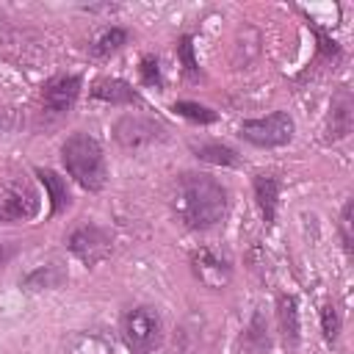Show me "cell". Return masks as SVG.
<instances>
[{
    "label": "cell",
    "instance_id": "cell-1",
    "mask_svg": "<svg viewBox=\"0 0 354 354\" xmlns=\"http://www.w3.org/2000/svg\"><path fill=\"white\" fill-rule=\"evenodd\" d=\"M174 213L191 230L216 227L227 213V191L207 174H183L171 196Z\"/></svg>",
    "mask_w": 354,
    "mask_h": 354
},
{
    "label": "cell",
    "instance_id": "cell-2",
    "mask_svg": "<svg viewBox=\"0 0 354 354\" xmlns=\"http://www.w3.org/2000/svg\"><path fill=\"white\" fill-rule=\"evenodd\" d=\"M61 160H64L69 177L86 191H100L108 180L102 147L88 133H72L61 147Z\"/></svg>",
    "mask_w": 354,
    "mask_h": 354
},
{
    "label": "cell",
    "instance_id": "cell-3",
    "mask_svg": "<svg viewBox=\"0 0 354 354\" xmlns=\"http://www.w3.org/2000/svg\"><path fill=\"white\" fill-rule=\"evenodd\" d=\"M122 337L130 354H149L160 340V318L152 307H133L122 318Z\"/></svg>",
    "mask_w": 354,
    "mask_h": 354
},
{
    "label": "cell",
    "instance_id": "cell-4",
    "mask_svg": "<svg viewBox=\"0 0 354 354\" xmlns=\"http://www.w3.org/2000/svg\"><path fill=\"white\" fill-rule=\"evenodd\" d=\"M39 213V191L22 180H6L0 185V224H11V221H28Z\"/></svg>",
    "mask_w": 354,
    "mask_h": 354
},
{
    "label": "cell",
    "instance_id": "cell-5",
    "mask_svg": "<svg viewBox=\"0 0 354 354\" xmlns=\"http://www.w3.org/2000/svg\"><path fill=\"white\" fill-rule=\"evenodd\" d=\"M241 138L254 147H282L293 138V119L285 111H274L263 119H246L241 124Z\"/></svg>",
    "mask_w": 354,
    "mask_h": 354
},
{
    "label": "cell",
    "instance_id": "cell-6",
    "mask_svg": "<svg viewBox=\"0 0 354 354\" xmlns=\"http://www.w3.org/2000/svg\"><path fill=\"white\" fill-rule=\"evenodd\" d=\"M113 136L124 149H141V147H149L158 138H163V124L149 116H141V113H127L116 122Z\"/></svg>",
    "mask_w": 354,
    "mask_h": 354
},
{
    "label": "cell",
    "instance_id": "cell-7",
    "mask_svg": "<svg viewBox=\"0 0 354 354\" xmlns=\"http://www.w3.org/2000/svg\"><path fill=\"white\" fill-rule=\"evenodd\" d=\"M69 252L86 266H97L111 254V235L94 224H83L69 235Z\"/></svg>",
    "mask_w": 354,
    "mask_h": 354
},
{
    "label": "cell",
    "instance_id": "cell-8",
    "mask_svg": "<svg viewBox=\"0 0 354 354\" xmlns=\"http://www.w3.org/2000/svg\"><path fill=\"white\" fill-rule=\"evenodd\" d=\"M80 94V77L77 75H58L53 80H47V86L41 88V102L50 113H64L75 105Z\"/></svg>",
    "mask_w": 354,
    "mask_h": 354
},
{
    "label": "cell",
    "instance_id": "cell-9",
    "mask_svg": "<svg viewBox=\"0 0 354 354\" xmlns=\"http://www.w3.org/2000/svg\"><path fill=\"white\" fill-rule=\"evenodd\" d=\"M191 263H194V274H196L207 288H221V285L230 279V266H227V260L216 257L210 249H199Z\"/></svg>",
    "mask_w": 354,
    "mask_h": 354
},
{
    "label": "cell",
    "instance_id": "cell-10",
    "mask_svg": "<svg viewBox=\"0 0 354 354\" xmlns=\"http://www.w3.org/2000/svg\"><path fill=\"white\" fill-rule=\"evenodd\" d=\"M91 97H97V100H102V102H111V105H127V102L136 100V91H133V86H130L127 80H122V77H102V80L94 83Z\"/></svg>",
    "mask_w": 354,
    "mask_h": 354
},
{
    "label": "cell",
    "instance_id": "cell-11",
    "mask_svg": "<svg viewBox=\"0 0 354 354\" xmlns=\"http://www.w3.org/2000/svg\"><path fill=\"white\" fill-rule=\"evenodd\" d=\"M254 199L263 210V218L271 224L277 216V202H279V180L274 174H257L254 177Z\"/></svg>",
    "mask_w": 354,
    "mask_h": 354
},
{
    "label": "cell",
    "instance_id": "cell-12",
    "mask_svg": "<svg viewBox=\"0 0 354 354\" xmlns=\"http://www.w3.org/2000/svg\"><path fill=\"white\" fill-rule=\"evenodd\" d=\"M277 315H279V329L285 343L293 348L299 346V304L293 296H279L277 301Z\"/></svg>",
    "mask_w": 354,
    "mask_h": 354
},
{
    "label": "cell",
    "instance_id": "cell-13",
    "mask_svg": "<svg viewBox=\"0 0 354 354\" xmlns=\"http://www.w3.org/2000/svg\"><path fill=\"white\" fill-rule=\"evenodd\" d=\"M36 177L44 183L47 194H50V205H53V216L61 213L66 205H69V188H66V180L58 177L53 169H36Z\"/></svg>",
    "mask_w": 354,
    "mask_h": 354
},
{
    "label": "cell",
    "instance_id": "cell-14",
    "mask_svg": "<svg viewBox=\"0 0 354 354\" xmlns=\"http://www.w3.org/2000/svg\"><path fill=\"white\" fill-rule=\"evenodd\" d=\"M268 346H271V340H268V324H266L263 313H254L252 315V324H249V329L243 335V351L246 354H266Z\"/></svg>",
    "mask_w": 354,
    "mask_h": 354
},
{
    "label": "cell",
    "instance_id": "cell-15",
    "mask_svg": "<svg viewBox=\"0 0 354 354\" xmlns=\"http://www.w3.org/2000/svg\"><path fill=\"white\" fill-rule=\"evenodd\" d=\"M351 130V100L343 91L335 105H332V119H329V138H346Z\"/></svg>",
    "mask_w": 354,
    "mask_h": 354
},
{
    "label": "cell",
    "instance_id": "cell-16",
    "mask_svg": "<svg viewBox=\"0 0 354 354\" xmlns=\"http://www.w3.org/2000/svg\"><path fill=\"white\" fill-rule=\"evenodd\" d=\"M194 152L199 160L213 163V166H238V152L224 144H199L194 147Z\"/></svg>",
    "mask_w": 354,
    "mask_h": 354
},
{
    "label": "cell",
    "instance_id": "cell-17",
    "mask_svg": "<svg viewBox=\"0 0 354 354\" xmlns=\"http://www.w3.org/2000/svg\"><path fill=\"white\" fill-rule=\"evenodd\" d=\"M69 354H111V343L97 332H80L69 340Z\"/></svg>",
    "mask_w": 354,
    "mask_h": 354
},
{
    "label": "cell",
    "instance_id": "cell-18",
    "mask_svg": "<svg viewBox=\"0 0 354 354\" xmlns=\"http://www.w3.org/2000/svg\"><path fill=\"white\" fill-rule=\"evenodd\" d=\"M58 282H64V271H61L55 263H50V266H41V268H36V271H30V274L25 277V288H28V290L55 288Z\"/></svg>",
    "mask_w": 354,
    "mask_h": 354
},
{
    "label": "cell",
    "instance_id": "cell-19",
    "mask_svg": "<svg viewBox=\"0 0 354 354\" xmlns=\"http://www.w3.org/2000/svg\"><path fill=\"white\" fill-rule=\"evenodd\" d=\"M174 113H180V116H185V119H191V122H199V124L216 122V113H213L210 108L199 105V102H185V100H180V102H174Z\"/></svg>",
    "mask_w": 354,
    "mask_h": 354
},
{
    "label": "cell",
    "instance_id": "cell-20",
    "mask_svg": "<svg viewBox=\"0 0 354 354\" xmlns=\"http://www.w3.org/2000/svg\"><path fill=\"white\" fill-rule=\"evenodd\" d=\"M124 41H127V30H124V28H111V30H105V33L97 39L94 53H97V55H111V53H116Z\"/></svg>",
    "mask_w": 354,
    "mask_h": 354
},
{
    "label": "cell",
    "instance_id": "cell-21",
    "mask_svg": "<svg viewBox=\"0 0 354 354\" xmlns=\"http://www.w3.org/2000/svg\"><path fill=\"white\" fill-rule=\"evenodd\" d=\"M321 329H324V337L326 340H335L340 335V315H337L335 304H326L321 310Z\"/></svg>",
    "mask_w": 354,
    "mask_h": 354
},
{
    "label": "cell",
    "instance_id": "cell-22",
    "mask_svg": "<svg viewBox=\"0 0 354 354\" xmlns=\"http://www.w3.org/2000/svg\"><path fill=\"white\" fill-rule=\"evenodd\" d=\"M141 80L147 83V86H160V64H158V58L155 55H144L141 58Z\"/></svg>",
    "mask_w": 354,
    "mask_h": 354
},
{
    "label": "cell",
    "instance_id": "cell-23",
    "mask_svg": "<svg viewBox=\"0 0 354 354\" xmlns=\"http://www.w3.org/2000/svg\"><path fill=\"white\" fill-rule=\"evenodd\" d=\"M19 124H22V116L17 108H0V136L19 130Z\"/></svg>",
    "mask_w": 354,
    "mask_h": 354
},
{
    "label": "cell",
    "instance_id": "cell-24",
    "mask_svg": "<svg viewBox=\"0 0 354 354\" xmlns=\"http://www.w3.org/2000/svg\"><path fill=\"white\" fill-rule=\"evenodd\" d=\"M177 55H180V61H183V66H185L188 72H196V58H194V39H191V36H183V39H180V44H177Z\"/></svg>",
    "mask_w": 354,
    "mask_h": 354
},
{
    "label": "cell",
    "instance_id": "cell-25",
    "mask_svg": "<svg viewBox=\"0 0 354 354\" xmlns=\"http://www.w3.org/2000/svg\"><path fill=\"white\" fill-rule=\"evenodd\" d=\"M340 232H343V246L351 252V202L343 205V216H340Z\"/></svg>",
    "mask_w": 354,
    "mask_h": 354
},
{
    "label": "cell",
    "instance_id": "cell-26",
    "mask_svg": "<svg viewBox=\"0 0 354 354\" xmlns=\"http://www.w3.org/2000/svg\"><path fill=\"white\" fill-rule=\"evenodd\" d=\"M6 33V22H3V17H0V36Z\"/></svg>",
    "mask_w": 354,
    "mask_h": 354
}]
</instances>
